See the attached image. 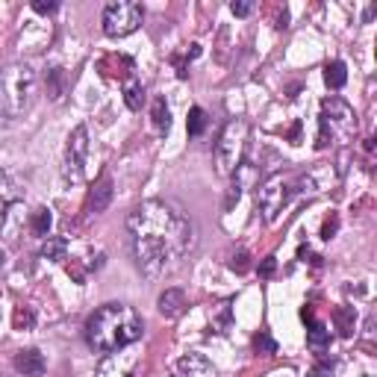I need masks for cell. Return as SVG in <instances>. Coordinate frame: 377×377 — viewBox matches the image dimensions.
<instances>
[{
	"label": "cell",
	"mask_w": 377,
	"mask_h": 377,
	"mask_svg": "<svg viewBox=\"0 0 377 377\" xmlns=\"http://www.w3.org/2000/svg\"><path fill=\"white\" fill-rule=\"evenodd\" d=\"M133 260L145 277H165L195 251V221L171 201H145L127 215Z\"/></svg>",
	"instance_id": "cell-1"
},
{
	"label": "cell",
	"mask_w": 377,
	"mask_h": 377,
	"mask_svg": "<svg viewBox=\"0 0 377 377\" xmlns=\"http://www.w3.org/2000/svg\"><path fill=\"white\" fill-rule=\"evenodd\" d=\"M145 336V321L133 306L127 304H106L95 310L86 321V342L101 354L124 351L127 345Z\"/></svg>",
	"instance_id": "cell-2"
},
{
	"label": "cell",
	"mask_w": 377,
	"mask_h": 377,
	"mask_svg": "<svg viewBox=\"0 0 377 377\" xmlns=\"http://www.w3.org/2000/svg\"><path fill=\"white\" fill-rule=\"evenodd\" d=\"M36 95V71L29 62H15L0 71V130L21 118Z\"/></svg>",
	"instance_id": "cell-3"
},
{
	"label": "cell",
	"mask_w": 377,
	"mask_h": 377,
	"mask_svg": "<svg viewBox=\"0 0 377 377\" xmlns=\"http://www.w3.org/2000/svg\"><path fill=\"white\" fill-rule=\"evenodd\" d=\"M319 124H321V133H319V142H315L319 147L345 145V142H351L356 133V115L342 97H327L321 104Z\"/></svg>",
	"instance_id": "cell-4"
},
{
	"label": "cell",
	"mask_w": 377,
	"mask_h": 377,
	"mask_svg": "<svg viewBox=\"0 0 377 377\" xmlns=\"http://www.w3.org/2000/svg\"><path fill=\"white\" fill-rule=\"evenodd\" d=\"M247 121L242 118H233L227 121V127L218 136V145H215V168L221 177H230L236 174V168L245 162V151H247Z\"/></svg>",
	"instance_id": "cell-5"
},
{
	"label": "cell",
	"mask_w": 377,
	"mask_h": 377,
	"mask_svg": "<svg viewBox=\"0 0 377 377\" xmlns=\"http://www.w3.org/2000/svg\"><path fill=\"white\" fill-rule=\"evenodd\" d=\"M292 192H295V180L289 174H274L263 186H256V206H260L265 221L274 224L277 218H280L283 206L289 204Z\"/></svg>",
	"instance_id": "cell-6"
},
{
	"label": "cell",
	"mask_w": 377,
	"mask_h": 377,
	"mask_svg": "<svg viewBox=\"0 0 377 377\" xmlns=\"http://www.w3.org/2000/svg\"><path fill=\"white\" fill-rule=\"evenodd\" d=\"M142 18H145L142 6L133 3V0H112V3L104 6L101 24L109 38H124L142 27Z\"/></svg>",
	"instance_id": "cell-7"
},
{
	"label": "cell",
	"mask_w": 377,
	"mask_h": 377,
	"mask_svg": "<svg viewBox=\"0 0 377 377\" xmlns=\"http://www.w3.org/2000/svg\"><path fill=\"white\" fill-rule=\"evenodd\" d=\"M86 162H88V127L80 124L68 138L65 147V165H62V177L68 183H83L86 177Z\"/></svg>",
	"instance_id": "cell-8"
},
{
	"label": "cell",
	"mask_w": 377,
	"mask_h": 377,
	"mask_svg": "<svg viewBox=\"0 0 377 377\" xmlns=\"http://www.w3.org/2000/svg\"><path fill=\"white\" fill-rule=\"evenodd\" d=\"M15 372L24 374V377H42L47 372V360L42 351L36 348H27L21 354H15Z\"/></svg>",
	"instance_id": "cell-9"
},
{
	"label": "cell",
	"mask_w": 377,
	"mask_h": 377,
	"mask_svg": "<svg viewBox=\"0 0 377 377\" xmlns=\"http://www.w3.org/2000/svg\"><path fill=\"white\" fill-rule=\"evenodd\" d=\"M18 201H21V188H18V183L6 171H0V230H3L6 218Z\"/></svg>",
	"instance_id": "cell-10"
},
{
	"label": "cell",
	"mask_w": 377,
	"mask_h": 377,
	"mask_svg": "<svg viewBox=\"0 0 377 377\" xmlns=\"http://www.w3.org/2000/svg\"><path fill=\"white\" fill-rule=\"evenodd\" d=\"M133 363H136L133 354H121V351L106 354V360L101 363V369H97V377H127L133 369Z\"/></svg>",
	"instance_id": "cell-11"
},
{
	"label": "cell",
	"mask_w": 377,
	"mask_h": 377,
	"mask_svg": "<svg viewBox=\"0 0 377 377\" xmlns=\"http://www.w3.org/2000/svg\"><path fill=\"white\" fill-rule=\"evenodd\" d=\"M177 374L180 377H215V369L210 360L201 354H186L180 363H177Z\"/></svg>",
	"instance_id": "cell-12"
},
{
	"label": "cell",
	"mask_w": 377,
	"mask_h": 377,
	"mask_svg": "<svg viewBox=\"0 0 377 377\" xmlns=\"http://www.w3.org/2000/svg\"><path fill=\"white\" fill-rule=\"evenodd\" d=\"M112 192H115V186H112V177L109 174H104L101 180L95 183V188H92V195H88V212H104L106 206H109V201H112Z\"/></svg>",
	"instance_id": "cell-13"
},
{
	"label": "cell",
	"mask_w": 377,
	"mask_h": 377,
	"mask_svg": "<svg viewBox=\"0 0 377 377\" xmlns=\"http://www.w3.org/2000/svg\"><path fill=\"white\" fill-rule=\"evenodd\" d=\"M156 306H160V313L165 319H177V315L186 310V292L183 289H165L160 295V301H156Z\"/></svg>",
	"instance_id": "cell-14"
},
{
	"label": "cell",
	"mask_w": 377,
	"mask_h": 377,
	"mask_svg": "<svg viewBox=\"0 0 377 377\" xmlns=\"http://www.w3.org/2000/svg\"><path fill=\"white\" fill-rule=\"evenodd\" d=\"M68 254V239H62V236H51L45 245H42V260H51V263H62Z\"/></svg>",
	"instance_id": "cell-15"
},
{
	"label": "cell",
	"mask_w": 377,
	"mask_h": 377,
	"mask_svg": "<svg viewBox=\"0 0 377 377\" xmlns=\"http://www.w3.org/2000/svg\"><path fill=\"white\" fill-rule=\"evenodd\" d=\"M306 345H310L313 351H324L327 345H330V330H327L321 321H313L310 330H306Z\"/></svg>",
	"instance_id": "cell-16"
},
{
	"label": "cell",
	"mask_w": 377,
	"mask_h": 377,
	"mask_svg": "<svg viewBox=\"0 0 377 377\" xmlns=\"http://www.w3.org/2000/svg\"><path fill=\"white\" fill-rule=\"evenodd\" d=\"M324 83L330 86V88H342L345 83H348V68H345V62L336 59V62L327 65L324 68Z\"/></svg>",
	"instance_id": "cell-17"
},
{
	"label": "cell",
	"mask_w": 377,
	"mask_h": 377,
	"mask_svg": "<svg viewBox=\"0 0 377 377\" xmlns=\"http://www.w3.org/2000/svg\"><path fill=\"white\" fill-rule=\"evenodd\" d=\"M154 127H156L160 133L171 130V112H168L165 97H156V101H154Z\"/></svg>",
	"instance_id": "cell-18"
},
{
	"label": "cell",
	"mask_w": 377,
	"mask_h": 377,
	"mask_svg": "<svg viewBox=\"0 0 377 377\" xmlns=\"http://www.w3.org/2000/svg\"><path fill=\"white\" fill-rule=\"evenodd\" d=\"M124 104H127V109H142V104H145V88H142V83L138 80H130L124 86Z\"/></svg>",
	"instance_id": "cell-19"
},
{
	"label": "cell",
	"mask_w": 377,
	"mask_h": 377,
	"mask_svg": "<svg viewBox=\"0 0 377 377\" xmlns=\"http://www.w3.org/2000/svg\"><path fill=\"white\" fill-rule=\"evenodd\" d=\"M53 224V215L51 210H36L33 218H29V230H33L36 236H47V230H51Z\"/></svg>",
	"instance_id": "cell-20"
},
{
	"label": "cell",
	"mask_w": 377,
	"mask_h": 377,
	"mask_svg": "<svg viewBox=\"0 0 377 377\" xmlns=\"http://www.w3.org/2000/svg\"><path fill=\"white\" fill-rule=\"evenodd\" d=\"M186 127H188V136L192 138H197L204 133V127H206V112L201 106H192L188 109V121H186Z\"/></svg>",
	"instance_id": "cell-21"
},
{
	"label": "cell",
	"mask_w": 377,
	"mask_h": 377,
	"mask_svg": "<svg viewBox=\"0 0 377 377\" xmlns=\"http://www.w3.org/2000/svg\"><path fill=\"white\" fill-rule=\"evenodd\" d=\"M306 377H333V360H319Z\"/></svg>",
	"instance_id": "cell-22"
},
{
	"label": "cell",
	"mask_w": 377,
	"mask_h": 377,
	"mask_svg": "<svg viewBox=\"0 0 377 377\" xmlns=\"http://www.w3.org/2000/svg\"><path fill=\"white\" fill-rule=\"evenodd\" d=\"M47 77H51V80H53L51 97H53V101H59V97H62V86H59V77H62V68H51V71H47Z\"/></svg>",
	"instance_id": "cell-23"
},
{
	"label": "cell",
	"mask_w": 377,
	"mask_h": 377,
	"mask_svg": "<svg viewBox=\"0 0 377 377\" xmlns=\"http://www.w3.org/2000/svg\"><path fill=\"white\" fill-rule=\"evenodd\" d=\"M230 12L236 15V18H247L254 12V3H247V0H239V3H230Z\"/></svg>",
	"instance_id": "cell-24"
},
{
	"label": "cell",
	"mask_w": 377,
	"mask_h": 377,
	"mask_svg": "<svg viewBox=\"0 0 377 377\" xmlns=\"http://www.w3.org/2000/svg\"><path fill=\"white\" fill-rule=\"evenodd\" d=\"M230 269H233V271H239V274L247 269V254H245V251H239V254L233 256V260H230Z\"/></svg>",
	"instance_id": "cell-25"
},
{
	"label": "cell",
	"mask_w": 377,
	"mask_h": 377,
	"mask_svg": "<svg viewBox=\"0 0 377 377\" xmlns=\"http://www.w3.org/2000/svg\"><path fill=\"white\" fill-rule=\"evenodd\" d=\"M33 9L38 15H51V12H56V3H53V0H47V3H45V0H36Z\"/></svg>",
	"instance_id": "cell-26"
},
{
	"label": "cell",
	"mask_w": 377,
	"mask_h": 377,
	"mask_svg": "<svg viewBox=\"0 0 377 377\" xmlns=\"http://www.w3.org/2000/svg\"><path fill=\"white\" fill-rule=\"evenodd\" d=\"M274 269H277V260H274V256H265V260L260 263V274H263V277H271Z\"/></svg>",
	"instance_id": "cell-27"
},
{
	"label": "cell",
	"mask_w": 377,
	"mask_h": 377,
	"mask_svg": "<svg viewBox=\"0 0 377 377\" xmlns=\"http://www.w3.org/2000/svg\"><path fill=\"white\" fill-rule=\"evenodd\" d=\"M254 345H256V348H263V351H274V342L269 339V336H265V333H260V336H256V339H254Z\"/></svg>",
	"instance_id": "cell-28"
},
{
	"label": "cell",
	"mask_w": 377,
	"mask_h": 377,
	"mask_svg": "<svg viewBox=\"0 0 377 377\" xmlns=\"http://www.w3.org/2000/svg\"><path fill=\"white\" fill-rule=\"evenodd\" d=\"M15 324H18V327H29V324H33V315L24 313V310H18V315H15Z\"/></svg>",
	"instance_id": "cell-29"
},
{
	"label": "cell",
	"mask_w": 377,
	"mask_h": 377,
	"mask_svg": "<svg viewBox=\"0 0 377 377\" xmlns=\"http://www.w3.org/2000/svg\"><path fill=\"white\" fill-rule=\"evenodd\" d=\"M336 227H339V221H336V218H330V221L324 224V230H321V236H324V239H330V236L336 233Z\"/></svg>",
	"instance_id": "cell-30"
}]
</instances>
